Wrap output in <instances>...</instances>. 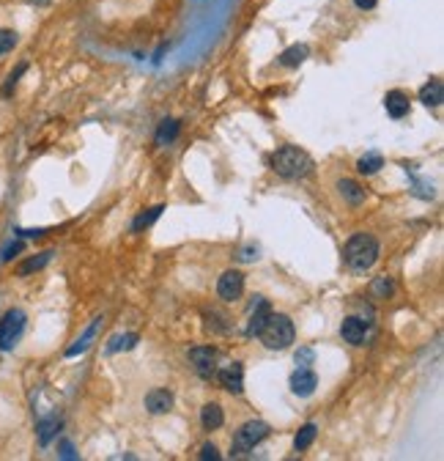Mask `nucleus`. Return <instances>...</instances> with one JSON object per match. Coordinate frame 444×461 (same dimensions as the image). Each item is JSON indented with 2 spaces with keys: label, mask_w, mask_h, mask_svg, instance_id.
I'll return each mask as SVG.
<instances>
[{
  "label": "nucleus",
  "mask_w": 444,
  "mask_h": 461,
  "mask_svg": "<svg viewBox=\"0 0 444 461\" xmlns=\"http://www.w3.org/2000/svg\"><path fill=\"white\" fill-rule=\"evenodd\" d=\"M271 170L283 179H308L312 173V157L308 151H302L299 146H283L271 154Z\"/></svg>",
  "instance_id": "obj_1"
},
{
  "label": "nucleus",
  "mask_w": 444,
  "mask_h": 461,
  "mask_svg": "<svg viewBox=\"0 0 444 461\" xmlns=\"http://www.w3.org/2000/svg\"><path fill=\"white\" fill-rule=\"evenodd\" d=\"M343 258H346V264H349L354 272H368V269L378 261V242L370 233H354V236L346 242Z\"/></svg>",
  "instance_id": "obj_2"
},
{
  "label": "nucleus",
  "mask_w": 444,
  "mask_h": 461,
  "mask_svg": "<svg viewBox=\"0 0 444 461\" xmlns=\"http://www.w3.org/2000/svg\"><path fill=\"white\" fill-rule=\"evenodd\" d=\"M258 338L271 351H283V349H288L293 344L296 329H293V322H291L286 313H269V319L264 324V329L258 332Z\"/></svg>",
  "instance_id": "obj_3"
},
{
  "label": "nucleus",
  "mask_w": 444,
  "mask_h": 461,
  "mask_svg": "<svg viewBox=\"0 0 444 461\" xmlns=\"http://www.w3.org/2000/svg\"><path fill=\"white\" fill-rule=\"evenodd\" d=\"M269 437V426L264 420H250L236 431V442L230 448V456H245V450H252L255 445H261Z\"/></svg>",
  "instance_id": "obj_4"
},
{
  "label": "nucleus",
  "mask_w": 444,
  "mask_h": 461,
  "mask_svg": "<svg viewBox=\"0 0 444 461\" xmlns=\"http://www.w3.org/2000/svg\"><path fill=\"white\" fill-rule=\"evenodd\" d=\"M25 313L23 310H8L3 319H0V351H11L14 349V344L23 338L25 332Z\"/></svg>",
  "instance_id": "obj_5"
},
{
  "label": "nucleus",
  "mask_w": 444,
  "mask_h": 461,
  "mask_svg": "<svg viewBox=\"0 0 444 461\" xmlns=\"http://www.w3.org/2000/svg\"><path fill=\"white\" fill-rule=\"evenodd\" d=\"M189 360L198 370V376H203V379H211L217 373V349H211V346L189 349Z\"/></svg>",
  "instance_id": "obj_6"
},
{
  "label": "nucleus",
  "mask_w": 444,
  "mask_h": 461,
  "mask_svg": "<svg viewBox=\"0 0 444 461\" xmlns=\"http://www.w3.org/2000/svg\"><path fill=\"white\" fill-rule=\"evenodd\" d=\"M242 291H245V275L236 272V269H228V272L220 277V283H217V294H220L225 302L239 300Z\"/></svg>",
  "instance_id": "obj_7"
},
{
  "label": "nucleus",
  "mask_w": 444,
  "mask_h": 461,
  "mask_svg": "<svg viewBox=\"0 0 444 461\" xmlns=\"http://www.w3.org/2000/svg\"><path fill=\"white\" fill-rule=\"evenodd\" d=\"M214 376L220 379V385L228 392L242 395V390H245V368H242V363H230V366H225V368H222L220 373H214Z\"/></svg>",
  "instance_id": "obj_8"
},
{
  "label": "nucleus",
  "mask_w": 444,
  "mask_h": 461,
  "mask_svg": "<svg viewBox=\"0 0 444 461\" xmlns=\"http://www.w3.org/2000/svg\"><path fill=\"white\" fill-rule=\"evenodd\" d=\"M318 387V376L312 368H296L291 376V390L296 392L299 398H310Z\"/></svg>",
  "instance_id": "obj_9"
},
{
  "label": "nucleus",
  "mask_w": 444,
  "mask_h": 461,
  "mask_svg": "<svg viewBox=\"0 0 444 461\" xmlns=\"http://www.w3.org/2000/svg\"><path fill=\"white\" fill-rule=\"evenodd\" d=\"M269 313H271V310H269V302L264 300V297H255L252 308H250V322H247V327H245L247 338H255V335L264 329V324H267Z\"/></svg>",
  "instance_id": "obj_10"
},
{
  "label": "nucleus",
  "mask_w": 444,
  "mask_h": 461,
  "mask_svg": "<svg viewBox=\"0 0 444 461\" xmlns=\"http://www.w3.org/2000/svg\"><path fill=\"white\" fill-rule=\"evenodd\" d=\"M340 335H343L346 344L362 346L365 344V335H368V322H362L356 316H349V319H343V324H340Z\"/></svg>",
  "instance_id": "obj_11"
},
{
  "label": "nucleus",
  "mask_w": 444,
  "mask_h": 461,
  "mask_svg": "<svg viewBox=\"0 0 444 461\" xmlns=\"http://www.w3.org/2000/svg\"><path fill=\"white\" fill-rule=\"evenodd\" d=\"M146 409L151 412V415H165V412H170L173 409V392L165 390V387H156L146 395Z\"/></svg>",
  "instance_id": "obj_12"
},
{
  "label": "nucleus",
  "mask_w": 444,
  "mask_h": 461,
  "mask_svg": "<svg viewBox=\"0 0 444 461\" xmlns=\"http://www.w3.org/2000/svg\"><path fill=\"white\" fill-rule=\"evenodd\" d=\"M420 102L425 107H439L444 102V83L439 77H433V80H428L425 86L420 88Z\"/></svg>",
  "instance_id": "obj_13"
},
{
  "label": "nucleus",
  "mask_w": 444,
  "mask_h": 461,
  "mask_svg": "<svg viewBox=\"0 0 444 461\" xmlns=\"http://www.w3.org/2000/svg\"><path fill=\"white\" fill-rule=\"evenodd\" d=\"M384 107H387V113L392 118H403L409 113V96L403 91H390L384 96Z\"/></svg>",
  "instance_id": "obj_14"
},
{
  "label": "nucleus",
  "mask_w": 444,
  "mask_h": 461,
  "mask_svg": "<svg viewBox=\"0 0 444 461\" xmlns=\"http://www.w3.org/2000/svg\"><path fill=\"white\" fill-rule=\"evenodd\" d=\"M200 423H203L206 431H217L222 423H225V415H222L220 404H206V407L200 409Z\"/></svg>",
  "instance_id": "obj_15"
},
{
  "label": "nucleus",
  "mask_w": 444,
  "mask_h": 461,
  "mask_svg": "<svg viewBox=\"0 0 444 461\" xmlns=\"http://www.w3.org/2000/svg\"><path fill=\"white\" fill-rule=\"evenodd\" d=\"M337 189H340V195L346 198V204H351V206H359L362 201H365V189L351 182V179H343V182H337Z\"/></svg>",
  "instance_id": "obj_16"
},
{
  "label": "nucleus",
  "mask_w": 444,
  "mask_h": 461,
  "mask_svg": "<svg viewBox=\"0 0 444 461\" xmlns=\"http://www.w3.org/2000/svg\"><path fill=\"white\" fill-rule=\"evenodd\" d=\"M310 55V49L305 45H293L288 47L283 55H280V66H288V69H293V66H299V64H305V58Z\"/></svg>",
  "instance_id": "obj_17"
},
{
  "label": "nucleus",
  "mask_w": 444,
  "mask_h": 461,
  "mask_svg": "<svg viewBox=\"0 0 444 461\" xmlns=\"http://www.w3.org/2000/svg\"><path fill=\"white\" fill-rule=\"evenodd\" d=\"M58 431H61V417H45L39 423V445H49L52 439L58 437Z\"/></svg>",
  "instance_id": "obj_18"
},
{
  "label": "nucleus",
  "mask_w": 444,
  "mask_h": 461,
  "mask_svg": "<svg viewBox=\"0 0 444 461\" xmlns=\"http://www.w3.org/2000/svg\"><path fill=\"white\" fill-rule=\"evenodd\" d=\"M378 168H384V160H381L378 151H370V154L359 157V162H356V170L362 176H373V173H378Z\"/></svg>",
  "instance_id": "obj_19"
},
{
  "label": "nucleus",
  "mask_w": 444,
  "mask_h": 461,
  "mask_svg": "<svg viewBox=\"0 0 444 461\" xmlns=\"http://www.w3.org/2000/svg\"><path fill=\"white\" fill-rule=\"evenodd\" d=\"M176 138H178V121L165 118V121L159 124V129H156V143H159V146H170Z\"/></svg>",
  "instance_id": "obj_20"
},
{
  "label": "nucleus",
  "mask_w": 444,
  "mask_h": 461,
  "mask_svg": "<svg viewBox=\"0 0 444 461\" xmlns=\"http://www.w3.org/2000/svg\"><path fill=\"white\" fill-rule=\"evenodd\" d=\"M99 324H102V319H96V322L90 324V327H88V332H86V335H83V338H80L77 344H74V346H69V349H66V357H77V354H83V351L88 349L90 341H93V335H96V329H99Z\"/></svg>",
  "instance_id": "obj_21"
},
{
  "label": "nucleus",
  "mask_w": 444,
  "mask_h": 461,
  "mask_svg": "<svg viewBox=\"0 0 444 461\" xmlns=\"http://www.w3.org/2000/svg\"><path fill=\"white\" fill-rule=\"evenodd\" d=\"M140 338L134 335V332H127V335H115V338H110V344H107V351L110 354H115V351H129V349H134V344H137Z\"/></svg>",
  "instance_id": "obj_22"
},
{
  "label": "nucleus",
  "mask_w": 444,
  "mask_h": 461,
  "mask_svg": "<svg viewBox=\"0 0 444 461\" xmlns=\"http://www.w3.org/2000/svg\"><path fill=\"white\" fill-rule=\"evenodd\" d=\"M49 261H52V253L47 250V253H39L36 258H28V261H25V264L20 267V269H17V272H20V275H30V272H39V269H45Z\"/></svg>",
  "instance_id": "obj_23"
},
{
  "label": "nucleus",
  "mask_w": 444,
  "mask_h": 461,
  "mask_svg": "<svg viewBox=\"0 0 444 461\" xmlns=\"http://www.w3.org/2000/svg\"><path fill=\"white\" fill-rule=\"evenodd\" d=\"M312 442H315V423H308V426L299 428V434L293 439V448L296 450H308Z\"/></svg>",
  "instance_id": "obj_24"
},
{
  "label": "nucleus",
  "mask_w": 444,
  "mask_h": 461,
  "mask_svg": "<svg viewBox=\"0 0 444 461\" xmlns=\"http://www.w3.org/2000/svg\"><path fill=\"white\" fill-rule=\"evenodd\" d=\"M162 211H165L162 206H154V209H148V211H143V214H140V217H137V220L132 223V230L148 228L151 223H156V220H159V214H162Z\"/></svg>",
  "instance_id": "obj_25"
},
{
  "label": "nucleus",
  "mask_w": 444,
  "mask_h": 461,
  "mask_svg": "<svg viewBox=\"0 0 444 461\" xmlns=\"http://www.w3.org/2000/svg\"><path fill=\"white\" fill-rule=\"evenodd\" d=\"M395 291V283H392V277H376L373 280V294H378V297H390Z\"/></svg>",
  "instance_id": "obj_26"
},
{
  "label": "nucleus",
  "mask_w": 444,
  "mask_h": 461,
  "mask_svg": "<svg viewBox=\"0 0 444 461\" xmlns=\"http://www.w3.org/2000/svg\"><path fill=\"white\" fill-rule=\"evenodd\" d=\"M17 47V33L14 30H0V55L11 52Z\"/></svg>",
  "instance_id": "obj_27"
},
{
  "label": "nucleus",
  "mask_w": 444,
  "mask_h": 461,
  "mask_svg": "<svg viewBox=\"0 0 444 461\" xmlns=\"http://www.w3.org/2000/svg\"><path fill=\"white\" fill-rule=\"evenodd\" d=\"M25 69H28V64H20L17 69H14V71H11V74H8V83H6V88H3V93H11V88L17 86V80L23 77V71H25Z\"/></svg>",
  "instance_id": "obj_28"
},
{
  "label": "nucleus",
  "mask_w": 444,
  "mask_h": 461,
  "mask_svg": "<svg viewBox=\"0 0 444 461\" xmlns=\"http://www.w3.org/2000/svg\"><path fill=\"white\" fill-rule=\"evenodd\" d=\"M312 357H315L312 349H299V351H296V366H299V368H308L312 363Z\"/></svg>",
  "instance_id": "obj_29"
},
{
  "label": "nucleus",
  "mask_w": 444,
  "mask_h": 461,
  "mask_svg": "<svg viewBox=\"0 0 444 461\" xmlns=\"http://www.w3.org/2000/svg\"><path fill=\"white\" fill-rule=\"evenodd\" d=\"M200 459L203 461H220V450L214 445H203L200 448Z\"/></svg>",
  "instance_id": "obj_30"
},
{
  "label": "nucleus",
  "mask_w": 444,
  "mask_h": 461,
  "mask_svg": "<svg viewBox=\"0 0 444 461\" xmlns=\"http://www.w3.org/2000/svg\"><path fill=\"white\" fill-rule=\"evenodd\" d=\"M20 250H23V242H11V245L3 250V255H0V258H3V261H11V258L20 253Z\"/></svg>",
  "instance_id": "obj_31"
},
{
  "label": "nucleus",
  "mask_w": 444,
  "mask_h": 461,
  "mask_svg": "<svg viewBox=\"0 0 444 461\" xmlns=\"http://www.w3.org/2000/svg\"><path fill=\"white\" fill-rule=\"evenodd\" d=\"M61 459H77V453H74V445H71L69 439H64V442H61Z\"/></svg>",
  "instance_id": "obj_32"
},
{
  "label": "nucleus",
  "mask_w": 444,
  "mask_h": 461,
  "mask_svg": "<svg viewBox=\"0 0 444 461\" xmlns=\"http://www.w3.org/2000/svg\"><path fill=\"white\" fill-rule=\"evenodd\" d=\"M356 3V8H362V11H368V8H373L378 0H354Z\"/></svg>",
  "instance_id": "obj_33"
},
{
  "label": "nucleus",
  "mask_w": 444,
  "mask_h": 461,
  "mask_svg": "<svg viewBox=\"0 0 444 461\" xmlns=\"http://www.w3.org/2000/svg\"><path fill=\"white\" fill-rule=\"evenodd\" d=\"M30 3H33V6H47L49 0H30Z\"/></svg>",
  "instance_id": "obj_34"
}]
</instances>
